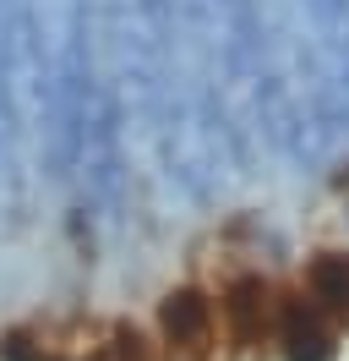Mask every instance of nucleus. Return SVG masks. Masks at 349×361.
<instances>
[{"label": "nucleus", "instance_id": "nucleus-1", "mask_svg": "<svg viewBox=\"0 0 349 361\" xmlns=\"http://www.w3.org/2000/svg\"><path fill=\"white\" fill-rule=\"evenodd\" d=\"M164 329H170L174 345H208V329H213V312L202 295H170L164 301Z\"/></svg>", "mask_w": 349, "mask_h": 361}, {"label": "nucleus", "instance_id": "nucleus-2", "mask_svg": "<svg viewBox=\"0 0 349 361\" xmlns=\"http://www.w3.org/2000/svg\"><path fill=\"white\" fill-rule=\"evenodd\" d=\"M311 312H349V257L327 252L311 269Z\"/></svg>", "mask_w": 349, "mask_h": 361}]
</instances>
